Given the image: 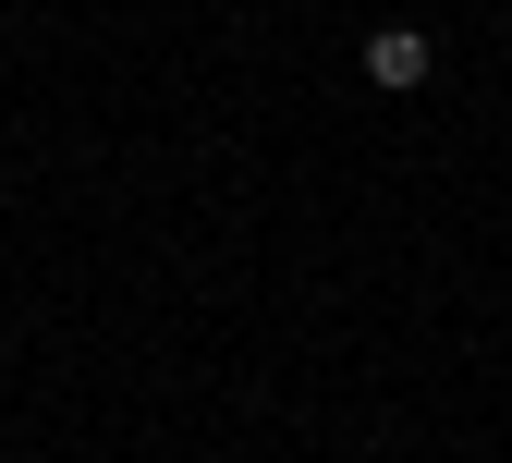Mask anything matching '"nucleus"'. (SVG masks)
<instances>
[{"instance_id": "obj_1", "label": "nucleus", "mask_w": 512, "mask_h": 463, "mask_svg": "<svg viewBox=\"0 0 512 463\" xmlns=\"http://www.w3.org/2000/svg\"><path fill=\"white\" fill-rule=\"evenodd\" d=\"M366 86H378V98H415V86H427V37H415V25H378V37H366Z\"/></svg>"}]
</instances>
